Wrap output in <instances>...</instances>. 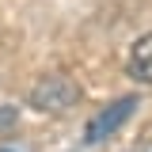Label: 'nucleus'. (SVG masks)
Returning <instances> with one entry per match:
<instances>
[{
	"mask_svg": "<svg viewBox=\"0 0 152 152\" xmlns=\"http://www.w3.org/2000/svg\"><path fill=\"white\" fill-rule=\"evenodd\" d=\"M129 76L137 84H152V31L133 42V50H129Z\"/></svg>",
	"mask_w": 152,
	"mask_h": 152,
	"instance_id": "7ed1b4c3",
	"label": "nucleus"
},
{
	"mask_svg": "<svg viewBox=\"0 0 152 152\" xmlns=\"http://www.w3.org/2000/svg\"><path fill=\"white\" fill-rule=\"evenodd\" d=\"M133 107H137V99H133V95H126V99L110 103L107 110H99L91 122H88V133H84V141H88V145H95V141L110 137V133H114V129H118V126H122V122L133 114Z\"/></svg>",
	"mask_w": 152,
	"mask_h": 152,
	"instance_id": "f03ea898",
	"label": "nucleus"
},
{
	"mask_svg": "<svg viewBox=\"0 0 152 152\" xmlns=\"http://www.w3.org/2000/svg\"><path fill=\"white\" fill-rule=\"evenodd\" d=\"M129 152H152V141H141V145H133Z\"/></svg>",
	"mask_w": 152,
	"mask_h": 152,
	"instance_id": "20e7f679",
	"label": "nucleus"
},
{
	"mask_svg": "<svg viewBox=\"0 0 152 152\" xmlns=\"http://www.w3.org/2000/svg\"><path fill=\"white\" fill-rule=\"evenodd\" d=\"M0 152H12V148H0Z\"/></svg>",
	"mask_w": 152,
	"mask_h": 152,
	"instance_id": "39448f33",
	"label": "nucleus"
},
{
	"mask_svg": "<svg viewBox=\"0 0 152 152\" xmlns=\"http://www.w3.org/2000/svg\"><path fill=\"white\" fill-rule=\"evenodd\" d=\"M76 99H80V88L69 76H46V80H38L34 91H31V107L42 110V114H65Z\"/></svg>",
	"mask_w": 152,
	"mask_h": 152,
	"instance_id": "f257e3e1",
	"label": "nucleus"
}]
</instances>
